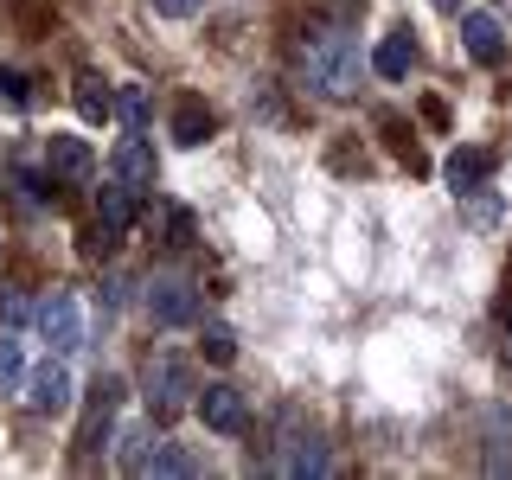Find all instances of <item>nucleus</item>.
<instances>
[{"instance_id": "obj_16", "label": "nucleus", "mask_w": 512, "mask_h": 480, "mask_svg": "<svg viewBox=\"0 0 512 480\" xmlns=\"http://www.w3.org/2000/svg\"><path fill=\"white\" fill-rule=\"evenodd\" d=\"M77 116H84V122H109V116H116V90H103V77H77Z\"/></svg>"}, {"instance_id": "obj_25", "label": "nucleus", "mask_w": 512, "mask_h": 480, "mask_svg": "<svg viewBox=\"0 0 512 480\" xmlns=\"http://www.w3.org/2000/svg\"><path fill=\"white\" fill-rule=\"evenodd\" d=\"M506 359H512V333H506Z\"/></svg>"}, {"instance_id": "obj_8", "label": "nucleus", "mask_w": 512, "mask_h": 480, "mask_svg": "<svg viewBox=\"0 0 512 480\" xmlns=\"http://www.w3.org/2000/svg\"><path fill=\"white\" fill-rule=\"evenodd\" d=\"M135 212H141V192L135 186L109 180L103 192H96V231H103V244H109V237H122L128 224H135Z\"/></svg>"}, {"instance_id": "obj_1", "label": "nucleus", "mask_w": 512, "mask_h": 480, "mask_svg": "<svg viewBox=\"0 0 512 480\" xmlns=\"http://www.w3.org/2000/svg\"><path fill=\"white\" fill-rule=\"evenodd\" d=\"M301 71H308V84L320 96H333V103H346V96H359V45H352L346 26H308V39H301Z\"/></svg>"}, {"instance_id": "obj_3", "label": "nucleus", "mask_w": 512, "mask_h": 480, "mask_svg": "<svg viewBox=\"0 0 512 480\" xmlns=\"http://www.w3.org/2000/svg\"><path fill=\"white\" fill-rule=\"evenodd\" d=\"M148 320L154 327H192L199 320V288L180 276H154L148 282Z\"/></svg>"}, {"instance_id": "obj_5", "label": "nucleus", "mask_w": 512, "mask_h": 480, "mask_svg": "<svg viewBox=\"0 0 512 480\" xmlns=\"http://www.w3.org/2000/svg\"><path fill=\"white\" fill-rule=\"evenodd\" d=\"M39 333H45V346H52L58 359H71V352L84 346V308H77L71 295H52L39 308Z\"/></svg>"}, {"instance_id": "obj_24", "label": "nucleus", "mask_w": 512, "mask_h": 480, "mask_svg": "<svg viewBox=\"0 0 512 480\" xmlns=\"http://www.w3.org/2000/svg\"><path fill=\"white\" fill-rule=\"evenodd\" d=\"M429 7H442V13H461V7H468V0H429Z\"/></svg>"}, {"instance_id": "obj_15", "label": "nucleus", "mask_w": 512, "mask_h": 480, "mask_svg": "<svg viewBox=\"0 0 512 480\" xmlns=\"http://www.w3.org/2000/svg\"><path fill=\"white\" fill-rule=\"evenodd\" d=\"M212 109L199 103V96H186L180 109H173V141H186V148H199V141H212Z\"/></svg>"}, {"instance_id": "obj_22", "label": "nucleus", "mask_w": 512, "mask_h": 480, "mask_svg": "<svg viewBox=\"0 0 512 480\" xmlns=\"http://www.w3.org/2000/svg\"><path fill=\"white\" fill-rule=\"evenodd\" d=\"M0 320H7V327H20V320H32V308H26V295L13 282H0Z\"/></svg>"}, {"instance_id": "obj_13", "label": "nucleus", "mask_w": 512, "mask_h": 480, "mask_svg": "<svg viewBox=\"0 0 512 480\" xmlns=\"http://www.w3.org/2000/svg\"><path fill=\"white\" fill-rule=\"evenodd\" d=\"M410 64H416V45H410V26H397V32H391V39H384V45H378V52H372V71H378V77H391V84H397V77H410Z\"/></svg>"}, {"instance_id": "obj_10", "label": "nucleus", "mask_w": 512, "mask_h": 480, "mask_svg": "<svg viewBox=\"0 0 512 480\" xmlns=\"http://www.w3.org/2000/svg\"><path fill=\"white\" fill-rule=\"evenodd\" d=\"M493 167H500V154H493V148H455V154L442 160V173H448V186H455V192H480V186L493 180Z\"/></svg>"}, {"instance_id": "obj_2", "label": "nucleus", "mask_w": 512, "mask_h": 480, "mask_svg": "<svg viewBox=\"0 0 512 480\" xmlns=\"http://www.w3.org/2000/svg\"><path fill=\"white\" fill-rule=\"evenodd\" d=\"M192 391H199V384H192V365L180 359V352H154V359H148V391H141V397H148V416H154V423L186 416L192 404H199Z\"/></svg>"}, {"instance_id": "obj_21", "label": "nucleus", "mask_w": 512, "mask_h": 480, "mask_svg": "<svg viewBox=\"0 0 512 480\" xmlns=\"http://www.w3.org/2000/svg\"><path fill=\"white\" fill-rule=\"evenodd\" d=\"M20 378H26L20 346H13V340H0V397H7V391H20Z\"/></svg>"}, {"instance_id": "obj_17", "label": "nucleus", "mask_w": 512, "mask_h": 480, "mask_svg": "<svg viewBox=\"0 0 512 480\" xmlns=\"http://www.w3.org/2000/svg\"><path fill=\"white\" fill-rule=\"evenodd\" d=\"M154 423L148 429H128L122 436V448H116V461H122V474H148V461H154Z\"/></svg>"}, {"instance_id": "obj_7", "label": "nucleus", "mask_w": 512, "mask_h": 480, "mask_svg": "<svg viewBox=\"0 0 512 480\" xmlns=\"http://www.w3.org/2000/svg\"><path fill=\"white\" fill-rule=\"evenodd\" d=\"M109 173H116L122 186H135V192H148L154 186V148H148V135H128L116 141V154H109Z\"/></svg>"}, {"instance_id": "obj_4", "label": "nucleus", "mask_w": 512, "mask_h": 480, "mask_svg": "<svg viewBox=\"0 0 512 480\" xmlns=\"http://www.w3.org/2000/svg\"><path fill=\"white\" fill-rule=\"evenodd\" d=\"M116 404H122V378H116V372H103V378L90 384L84 429H77V455H96V448H103V436H109V416H116Z\"/></svg>"}, {"instance_id": "obj_12", "label": "nucleus", "mask_w": 512, "mask_h": 480, "mask_svg": "<svg viewBox=\"0 0 512 480\" xmlns=\"http://www.w3.org/2000/svg\"><path fill=\"white\" fill-rule=\"evenodd\" d=\"M461 45H468V58H480V64L506 58V32H500L493 13H461Z\"/></svg>"}, {"instance_id": "obj_11", "label": "nucleus", "mask_w": 512, "mask_h": 480, "mask_svg": "<svg viewBox=\"0 0 512 480\" xmlns=\"http://www.w3.org/2000/svg\"><path fill=\"white\" fill-rule=\"evenodd\" d=\"M90 167H96L90 141H77V135H45V173H58V180H84Z\"/></svg>"}, {"instance_id": "obj_23", "label": "nucleus", "mask_w": 512, "mask_h": 480, "mask_svg": "<svg viewBox=\"0 0 512 480\" xmlns=\"http://www.w3.org/2000/svg\"><path fill=\"white\" fill-rule=\"evenodd\" d=\"M205 0H154V13H167V20H192Z\"/></svg>"}, {"instance_id": "obj_18", "label": "nucleus", "mask_w": 512, "mask_h": 480, "mask_svg": "<svg viewBox=\"0 0 512 480\" xmlns=\"http://www.w3.org/2000/svg\"><path fill=\"white\" fill-rule=\"evenodd\" d=\"M116 116H122V122H128V128L141 135V128H148V116H154L148 90H141V84H122V90H116Z\"/></svg>"}, {"instance_id": "obj_19", "label": "nucleus", "mask_w": 512, "mask_h": 480, "mask_svg": "<svg viewBox=\"0 0 512 480\" xmlns=\"http://www.w3.org/2000/svg\"><path fill=\"white\" fill-rule=\"evenodd\" d=\"M148 474H192V455H186L180 442H160L154 461H148Z\"/></svg>"}, {"instance_id": "obj_20", "label": "nucleus", "mask_w": 512, "mask_h": 480, "mask_svg": "<svg viewBox=\"0 0 512 480\" xmlns=\"http://www.w3.org/2000/svg\"><path fill=\"white\" fill-rule=\"evenodd\" d=\"M199 346H205V359H212V365H231V359H237V333H231V327H205Z\"/></svg>"}, {"instance_id": "obj_14", "label": "nucleus", "mask_w": 512, "mask_h": 480, "mask_svg": "<svg viewBox=\"0 0 512 480\" xmlns=\"http://www.w3.org/2000/svg\"><path fill=\"white\" fill-rule=\"evenodd\" d=\"M282 474H327V448H320V436H288V448L276 455Z\"/></svg>"}, {"instance_id": "obj_6", "label": "nucleus", "mask_w": 512, "mask_h": 480, "mask_svg": "<svg viewBox=\"0 0 512 480\" xmlns=\"http://www.w3.org/2000/svg\"><path fill=\"white\" fill-rule=\"evenodd\" d=\"M26 404L39 410V416L71 410V372H64V359H58V352H52V359H45L32 378H26Z\"/></svg>"}, {"instance_id": "obj_9", "label": "nucleus", "mask_w": 512, "mask_h": 480, "mask_svg": "<svg viewBox=\"0 0 512 480\" xmlns=\"http://www.w3.org/2000/svg\"><path fill=\"white\" fill-rule=\"evenodd\" d=\"M199 416H205V429H218V436H237L244 429V391H231V384H205L199 391Z\"/></svg>"}]
</instances>
